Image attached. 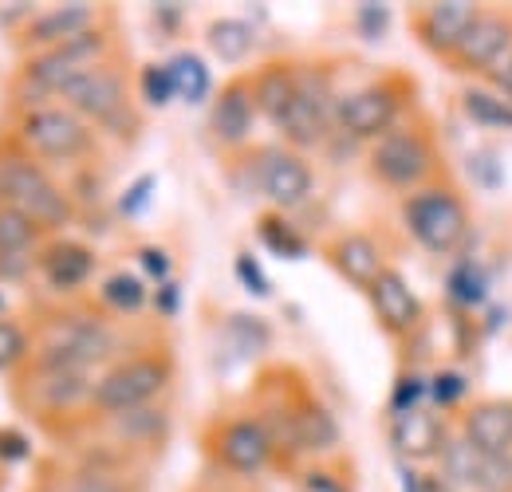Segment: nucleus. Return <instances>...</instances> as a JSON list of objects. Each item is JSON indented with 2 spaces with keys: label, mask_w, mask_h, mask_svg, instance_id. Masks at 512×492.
Returning <instances> with one entry per match:
<instances>
[{
  "label": "nucleus",
  "mask_w": 512,
  "mask_h": 492,
  "mask_svg": "<svg viewBox=\"0 0 512 492\" xmlns=\"http://www.w3.org/2000/svg\"><path fill=\"white\" fill-rule=\"evenodd\" d=\"M465 441L477 445L485 457L512 453V402L509 398H485L465 410Z\"/></svg>",
  "instance_id": "obj_22"
},
{
  "label": "nucleus",
  "mask_w": 512,
  "mask_h": 492,
  "mask_svg": "<svg viewBox=\"0 0 512 492\" xmlns=\"http://www.w3.org/2000/svg\"><path fill=\"white\" fill-rule=\"evenodd\" d=\"M44 248V229L12 209V205H0V252H12V256H36Z\"/></svg>",
  "instance_id": "obj_26"
},
{
  "label": "nucleus",
  "mask_w": 512,
  "mask_h": 492,
  "mask_svg": "<svg viewBox=\"0 0 512 492\" xmlns=\"http://www.w3.org/2000/svg\"><path fill=\"white\" fill-rule=\"evenodd\" d=\"M288 414H292V441L296 453H331L339 445V426L331 410L323 406L316 394L292 390L288 394Z\"/></svg>",
  "instance_id": "obj_21"
},
{
  "label": "nucleus",
  "mask_w": 512,
  "mask_h": 492,
  "mask_svg": "<svg viewBox=\"0 0 512 492\" xmlns=\"http://www.w3.org/2000/svg\"><path fill=\"white\" fill-rule=\"evenodd\" d=\"M28 359H32V331L20 319L0 315V374L4 370L16 374Z\"/></svg>",
  "instance_id": "obj_31"
},
{
  "label": "nucleus",
  "mask_w": 512,
  "mask_h": 492,
  "mask_svg": "<svg viewBox=\"0 0 512 492\" xmlns=\"http://www.w3.org/2000/svg\"><path fill=\"white\" fill-rule=\"evenodd\" d=\"M418 492H453V485H449L446 477H418Z\"/></svg>",
  "instance_id": "obj_50"
},
{
  "label": "nucleus",
  "mask_w": 512,
  "mask_h": 492,
  "mask_svg": "<svg viewBox=\"0 0 512 492\" xmlns=\"http://www.w3.org/2000/svg\"><path fill=\"white\" fill-rule=\"evenodd\" d=\"M465 390H469V382H465V374H457V370H438V374L430 378V402H434V406H453V402H461Z\"/></svg>",
  "instance_id": "obj_39"
},
{
  "label": "nucleus",
  "mask_w": 512,
  "mask_h": 492,
  "mask_svg": "<svg viewBox=\"0 0 512 492\" xmlns=\"http://www.w3.org/2000/svg\"><path fill=\"white\" fill-rule=\"evenodd\" d=\"M95 264H99L95 248L75 241V237H52V241H44V248L36 252V272L60 296L79 292L95 276Z\"/></svg>",
  "instance_id": "obj_14"
},
{
  "label": "nucleus",
  "mask_w": 512,
  "mask_h": 492,
  "mask_svg": "<svg viewBox=\"0 0 512 492\" xmlns=\"http://www.w3.org/2000/svg\"><path fill=\"white\" fill-rule=\"evenodd\" d=\"M229 335H237V343L245 347L249 343V351H264L268 347V327H264V319H253V315H233L229 319Z\"/></svg>",
  "instance_id": "obj_40"
},
{
  "label": "nucleus",
  "mask_w": 512,
  "mask_h": 492,
  "mask_svg": "<svg viewBox=\"0 0 512 492\" xmlns=\"http://www.w3.org/2000/svg\"><path fill=\"white\" fill-rule=\"evenodd\" d=\"M99 300H103V308L119 311V315H130V311L146 308L150 292H146V284H142L134 272H111V276L103 280V288H99Z\"/></svg>",
  "instance_id": "obj_29"
},
{
  "label": "nucleus",
  "mask_w": 512,
  "mask_h": 492,
  "mask_svg": "<svg viewBox=\"0 0 512 492\" xmlns=\"http://www.w3.org/2000/svg\"><path fill=\"white\" fill-rule=\"evenodd\" d=\"M138 91H142L146 107H166L170 99H178V87H174V75L166 63H146L138 71Z\"/></svg>",
  "instance_id": "obj_34"
},
{
  "label": "nucleus",
  "mask_w": 512,
  "mask_h": 492,
  "mask_svg": "<svg viewBox=\"0 0 512 492\" xmlns=\"http://www.w3.org/2000/svg\"><path fill=\"white\" fill-rule=\"evenodd\" d=\"M367 170L386 189H418L434 174V146L418 130L394 126V130H386L383 138L371 146Z\"/></svg>",
  "instance_id": "obj_8"
},
{
  "label": "nucleus",
  "mask_w": 512,
  "mask_h": 492,
  "mask_svg": "<svg viewBox=\"0 0 512 492\" xmlns=\"http://www.w3.org/2000/svg\"><path fill=\"white\" fill-rule=\"evenodd\" d=\"M249 87H253L256 115H264L268 123L280 130V123L288 119V111H292V103L300 95V63L292 60L260 63L253 75H249Z\"/></svg>",
  "instance_id": "obj_18"
},
{
  "label": "nucleus",
  "mask_w": 512,
  "mask_h": 492,
  "mask_svg": "<svg viewBox=\"0 0 512 492\" xmlns=\"http://www.w3.org/2000/svg\"><path fill=\"white\" fill-rule=\"evenodd\" d=\"M115 430L123 433L134 445H150L166 433V414L158 406H138V410H127V414H115Z\"/></svg>",
  "instance_id": "obj_33"
},
{
  "label": "nucleus",
  "mask_w": 512,
  "mask_h": 492,
  "mask_svg": "<svg viewBox=\"0 0 512 492\" xmlns=\"http://www.w3.org/2000/svg\"><path fill=\"white\" fill-rule=\"evenodd\" d=\"M512 52V20L501 12H481L461 36L453 63L465 71H497Z\"/></svg>",
  "instance_id": "obj_15"
},
{
  "label": "nucleus",
  "mask_w": 512,
  "mask_h": 492,
  "mask_svg": "<svg viewBox=\"0 0 512 492\" xmlns=\"http://www.w3.org/2000/svg\"><path fill=\"white\" fill-rule=\"evenodd\" d=\"M154 20H162L166 28L182 24V4H154Z\"/></svg>",
  "instance_id": "obj_48"
},
{
  "label": "nucleus",
  "mask_w": 512,
  "mask_h": 492,
  "mask_svg": "<svg viewBox=\"0 0 512 492\" xmlns=\"http://www.w3.org/2000/svg\"><path fill=\"white\" fill-rule=\"evenodd\" d=\"M355 24H359V32H363L371 44H379L386 32V24H390V8H386V4H359Z\"/></svg>",
  "instance_id": "obj_41"
},
{
  "label": "nucleus",
  "mask_w": 512,
  "mask_h": 492,
  "mask_svg": "<svg viewBox=\"0 0 512 492\" xmlns=\"http://www.w3.org/2000/svg\"><path fill=\"white\" fill-rule=\"evenodd\" d=\"M16 138L24 150L40 162H83L95 150V134L71 107H36L20 111L16 119Z\"/></svg>",
  "instance_id": "obj_6"
},
{
  "label": "nucleus",
  "mask_w": 512,
  "mask_h": 492,
  "mask_svg": "<svg viewBox=\"0 0 512 492\" xmlns=\"http://www.w3.org/2000/svg\"><path fill=\"white\" fill-rule=\"evenodd\" d=\"M12 402L40 426L56 430V422L75 418L79 406H91L95 382L87 378V370L67 367H44L36 359H28L24 367L12 374Z\"/></svg>",
  "instance_id": "obj_3"
},
{
  "label": "nucleus",
  "mask_w": 512,
  "mask_h": 492,
  "mask_svg": "<svg viewBox=\"0 0 512 492\" xmlns=\"http://www.w3.org/2000/svg\"><path fill=\"white\" fill-rule=\"evenodd\" d=\"M481 449L477 445H469L465 437L461 441H446V449H442V477H446L449 485H473V477H477V469H481Z\"/></svg>",
  "instance_id": "obj_32"
},
{
  "label": "nucleus",
  "mask_w": 512,
  "mask_h": 492,
  "mask_svg": "<svg viewBox=\"0 0 512 492\" xmlns=\"http://www.w3.org/2000/svg\"><path fill=\"white\" fill-rule=\"evenodd\" d=\"M233 272H237V280L245 284V292H249V296H256V300L272 296V280L264 276V268H260V260H256L253 252H237Z\"/></svg>",
  "instance_id": "obj_38"
},
{
  "label": "nucleus",
  "mask_w": 512,
  "mask_h": 492,
  "mask_svg": "<svg viewBox=\"0 0 512 492\" xmlns=\"http://www.w3.org/2000/svg\"><path fill=\"white\" fill-rule=\"evenodd\" d=\"M398 111H402V87L394 79H379V83H367V87L339 99L335 126L351 138H375L379 142L386 130H394Z\"/></svg>",
  "instance_id": "obj_12"
},
{
  "label": "nucleus",
  "mask_w": 512,
  "mask_h": 492,
  "mask_svg": "<svg viewBox=\"0 0 512 492\" xmlns=\"http://www.w3.org/2000/svg\"><path fill=\"white\" fill-rule=\"evenodd\" d=\"M60 99L71 103V111L83 119V123H99L107 126L111 134H123L130 138L134 134V107H130L127 95V75L115 67V63H95L87 71H79L64 91Z\"/></svg>",
  "instance_id": "obj_5"
},
{
  "label": "nucleus",
  "mask_w": 512,
  "mask_h": 492,
  "mask_svg": "<svg viewBox=\"0 0 512 492\" xmlns=\"http://www.w3.org/2000/svg\"><path fill=\"white\" fill-rule=\"evenodd\" d=\"M253 162V189L272 201L276 213L296 209L312 197L316 174H312L308 158L296 154L292 146H260V150H253Z\"/></svg>",
  "instance_id": "obj_9"
},
{
  "label": "nucleus",
  "mask_w": 512,
  "mask_h": 492,
  "mask_svg": "<svg viewBox=\"0 0 512 492\" xmlns=\"http://www.w3.org/2000/svg\"><path fill=\"white\" fill-rule=\"evenodd\" d=\"M402 221L426 252H453L469 233V213L449 185H422L402 201Z\"/></svg>",
  "instance_id": "obj_7"
},
{
  "label": "nucleus",
  "mask_w": 512,
  "mask_h": 492,
  "mask_svg": "<svg viewBox=\"0 0 512 492\" xmlns=\"http://www.w3.org/2000/svg\"><path fill=\"white\" fill-rule=\"evenodd\" d=\"M477 492H512V453L501 457H481V469L473 477Z\"/></svg>",
  "instance_id": "obj_35"
},
{
  "label": "nucleus",
  "mask_w": 512,
  "mask_h": 492,
  "mask_svg": "<svg viewBox=\"0 0 512 492\" xmlns=\"http://www.w3.org/2000/svg\"><path fill=\"white\" fill-rule=\"evenodd\" d=\"M95 20H99L95 4H56V8H48V12L28 16V24L16 32V48H20L24 56H36V52L60 48V44L79 40L83 32L99 28Z\"/></svg>",
  "instance_id": "obj_13"
},
{
  "label": "nucleus",
  "mask_w": 512,
  "mask_h": 492,
  "mask_svg": "<svg viewBox=\"0 0 512 492\" xmlns=\"http://www.w3.org/2000/svg\"><path fill=\"white\" fill-rule=\"evenodd\" d=\"M304 489L308 492H351V485H343L335 473H327V469H312L308 477H304Z\"/></svg>",
  "instance_id": "obj_46"
},
{
  "label": "nucleus",
  "mask_w": 512,
  "mask_h": 492,
  "mask_svg": "<svg viewBox=\"0 0 512 492\" xmlns=\"http://www.w3.org/2000/svg\"><path fill=\"white\" fill-rule=\"evenodd\" d=\"M154 304H158V311H162V315H174V311H178V304H182L178 284H162V288H158V296H154Z\"/></svg>",
  "instance_id": "obj_47"
},
{
  "label": "nucleus",
  "mask_w": 512,
  "mask_h": 492,
  "mask_svg": "<svg viewBox=\"0 0 512 492\" xmlns=\"http://www.w3.org/2000/svg\"><path fill=\"white\" fill-rule=\"evenodd\" d=\"M0 315H4V296H0Z\"/></svg>",
  "instance_id": "obj_51"
},
{
  "label": "nucleus",
  "mask_w": 512,
  "mask_h": 492,
  "mask_svg": "<svg viewBox=\"0 0 512 492\" xmlns=\"http://www.w3.org/2000/svg\"><path fill=\"white\" fill-rule=\"evenodd\" d=\"M0 205L28 213L44 233L67 229L75 217V201L48 178L44 162L32 158L16 134H0Z\"/></svg>",
  "instance_id": "obj_1"
},
{
  "label": "nucleus",
  "mask_w": 512,
  "mask_h": 492,
  "mask_svg": "<svg viewBox=\"0 0 512 492\" xmlns=\"http://www.w3.org/2000/svg\"><path fill=\"white\" fill-rule=\"evenodd\" d=\"M430 394V378L422 374H398L394 390H390V414H406V410H418V402Z\"/></svg>",
  "instance_id": "obj_37"
},
{
  "label": "nucleus",
  "mask_w": 512,
  "mask_h": 492,
  "mask_svg": "<svg viewBox=\"0 0 512 492\" xmlns=\"http://www.w3.org/2000/svg\"><path fill=\"white\" fill-rule=\"evenodd\" d=\"M327 264L351 284V288H359V292H367L375 280H379V272H383V252L379 245L367 237V233H347V237H339V241H331L327 245Z\"/></svg>",
  "instance_id": "obj_23"
},
{
  "label": "nucleus",
  "mask_w": 512,
  "mask_h": 492,
  "mask_svg": "<svg viewBox=\"0 0 512 492\" xmlns=\"http://www.w3.org/2000/svg\"><path fill=\"white\" fill-rule=\"evenodd\" d=\"M256 123V103H253V87L245 75L229 79L217 95H213V107H209V134L229 146V150H241L253 134Z\"/></svg>",
  "instance_id": "obj_16"
},
{
  "label": "nucleus",
  "mask_w": 512,
  "mask_h": 492,
  "mask_svg": "<svg viewBox=\"0 0 512 492\" xmlns=\"http://www.w3.org/2000/svg\"><path fill=\"white\" fill-rule=\"evenodd\" d=\"M150 193H154V178L146 174V178H138V182L130 185L127 193L119 197V213H123V217H134V213H142V209H146V201H150Z\"/></svg>",
  "instance_id": "obj_43"
},
{
  "label": "nucleus",
  "mask_w": 512,
  "mask_h": 492,
  "mask_svg": "<svg viewBox=\"0 0 512 492\" xmlns=\"http://www.w3.org/2000/svg\"><path fill=\"white\" fill-rule=\"evenodd\" d=\"M64 492H127V485L99 465H83L64 481Z\"/></svg>",
  "instance_id": "obj_36"
},
{
  "label": "nucleus",
  "mask_w": 512,
  "mask_h": 492,
  "mask_svg": "<svg viewBox=\"0 0 512 492\" xmlns=\"http://www.w3.org/2000/svg\"><path fill=\"white\" fill-rule=\"evenodd\" d=\"M174 378V359L166 351H142L134 359H123L95 382L91 394V410L95 414H127L138 406H154V398L170 386Z\"/></svg>",
  "instance_id": "obj_4"
},
{
  "label": "nucleus",
  "mask_w": 512,
  "mask_h": 492,
  "mask_svg": "<svg viewBox=\"0 0 512 492\" xmlns=\"http://www.w3.org/2000/svg\"><path fill=\"white\" fill-rule=\"evenodd\" d=\"M205 44H209V52L221 63H241V60H249V52L256 48V36L245 20H237V16H217V20H209V28H205Z\"/></svg>",
  "instance_id": "obj_24"
},
{
  "label": "nucleus",
  "mask_w": 512,
  "mask_h": 492,
  "mask_svg": "<svg viewBox=\"0 0 512 492\" xmlns=\"http://www.w3.org/2000/svg\"><path fill=\"white\" fill-rule=\"evenodd\" d=\"M446 422L434 414V410H406V414H394L390 422V445L402 461H430V457H442L446 449Z\"/></svg>",
  "instance_id": "obj_19"
},
{
  "label": "nucleus",
  "mask_w": 512,
  "mask_h": 492,
  "mask_svg": "<svg viewBox=\"0 0 512 492\" xmlns=\"http://www.w3.org/2000/svg\"><path fill=\"white\" fill-rule=\"evenodd\" d=\"M493 79H497V87L505 91V99H512V52H509V60L493 71Z\"/></svg>",
  "instance_id": "obj_49"
},
{
  "label": "nucleus",
  "mask_w": 512,
  "mask_h": 492,
  "mask_svg": "<svg viewBox=\"0 0 512 492\" xmlns=\"http://www.w3.org/2000/svg\"><path fill=\"white\" fill-rule=\"evenodd\" d=\"M166 67L174 75V87H178V99L182 103H205V95H209V67H205L201 56L178 52V56L166 60Z\"/></svg>",
  "instance_id": "obj_28"
},
{
  "label": "nucleus",
  "mask_w": 512,
  "mask_h": 492,
  "mask_svg": "<svg viewBox=\"0 0 512 492\" xmlns=\"http://www.w3.org/2000/svg\"><path fill=\"white\" fill-rule=\"evenodd\" d=\"M335 111H339V99L331 91V75L323 67H300V95L288 119L280 123V134L288 138L292 150H312L335 126Z\"/></svg>",
  "instance_id": "obj_11"
},
{
  "label": "nucleus",
  "mask_w": 512,
  "mask_h": 492,
  "mask_svg": "<svg viewBox=\"0 0 512 492\" xmlns=\"http://www.w3.org/2000/svg\"><path fill=\"white\" fill-rule=\"evenodd\" d=\"M367 300H371V308L379 315V323H383L386 331H394V335L414 331L418 319H422V300L414 296V288L406 284V276L394 272V268L379 272V280L367 288Z\"/></svg>",
  "instance_id": "obj_20"
},
{
  "label": "nucleus",
  "mask_w": 512,
  "mask_h": 492,
  "mask_svg": "<svg viewBox=\"0 0 512 492\" xmlns=\"http://www.w3.org/2000/svg\"><path fill=\"white\" fill-rule=\"evenodd\" d=\"M36 272V256H12V252H0V280H28Z\"/></svg>",
  "instance_id": "obj_44"
},
{
  "label": "nucleus",
  "mask_w": 512,
  "mask_h": 492,
  "mask_svg": "<svg viewBox=\"0 0 512 492\" xmlns=\"http://www.w3.org/2000/svg\"><path fill=\"white\" fill-rule=\"evenodd\" d=\"M138 264H142V272L154 276V280H166V276H170V256H166L162 248L142 245L138 248Z\"/></svg>",
  "instance_id": "obj_45"
},
{
  "label": "nucleus",
  "mask_w": 512,
  "mask_h": 492,
  "mask_svg": "<svg viewBox=\"0 0 512 492\" xmlns=\"http://www.w3.org/2000/svg\"><path fill=\"white\" fill-rule=\"evenodd\" d=\"M115 355V331L95 311H48L32 331V359L44 367L91 370Z\"/></svg>",
  "instance_id": "obj_2"
},
{
  "label": "nucleus",
  "mask_w": 512,
  "mask_h": 492,
  "mask_svg": "<svg viewBox=\"0 0 512 492\" xmlns=\"http://www.w3.org/2000/svg\"><path fill=\"white\" fill-rule=\"evenodd\" d=\"M481 16L477 4L469 0H438V4H426L418 16H414V28H418V40L426 52L434 56H453L461 36L469 32V24Z\"/></svg>",
  "instance_id": "obj_17"
},
{
  "label": "nucleus",
  "mask_w": 512,
  "mask_h": 492,
  "mask_svg": "<svg viewBox=\"0 0 512 492\" xmlns=\"http://www.w3.org/2000/svg\"><path fill=\"white\" fill-rule=\"evenodd\" d=\"M28 453H32V445L24 433L0 426V465H20V461H28Z\"/></svg>",
  "instance_id": "obj_42"
},
{
  "label": "nucleus",
  "mask_w": 512,
  "mask_h": 492,
  "mask_svg": "<svg viewBox=\"0 0 512 492\" xmlns=\"http://www.w3.org/2000/svg\"><path fill=\"white\" fill-rule=\"evenodd\" d=\"M461 111L485 130H512V103H505L493 91L481 87H465L461 91Z\"/></svg>",
  "instance_id": "obj_27"
},
{
  "label": "nucleus",
  "mask_w": 512,
  "mask_h": 492,
  "mask_svg": "<svg viewBox=\"0 0 512 492\" xmlns=\"http://www.w3.org/2000/svg\"><path fill=\"white\" fill-rule=\"evenodd\" d=\"M256 237H260V245L268 248L272 256H280V260H304V256H308L304 233H300L284 213H276V209L256 221Z\"/></svg>",
  "instance_id": "obj_25"
},
{
  "label": "nucleus",
  "mask_w": 512,
  "mask_h": 492,
  "mask_svg": "<svg viewBox=\"0 0 512 492\" xmlns=\"http://www.w3.org/2000/svg\"><path fill=\"white\" fill-rule=\"evenodd\" d=\"M446 292L453 304L473 308V304L485 300V292H489V276H485V268H481L477 260H457L453 272H449V280H446Z\"/></svg>",
  "instance_id": "obj_30"
},
{
  "label": "nucleus",
  "mask_w": 512,
  "mask_h": 492,
  "mask_svg": "<svg viewBox=\"0 0 512 492\" xmlns=\"http://www.w3.org/2000/svg\"><path fill=\"white\" fill-rule=\"evenodd\" d=\"M205 449L225 473H237V477H253L276 457V445L264 430V422L253 414H237V418L217 422L205 433Z\"/></svg>",
  "instance_id": "obj_10"
}]
</instances>
